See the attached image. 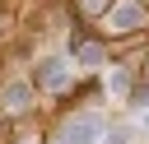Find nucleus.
<instances>
[{
    "instance_id": "1",
    "label": "nucleus",
    "mask_w": 149,
    "mask_h": 144,
    "mask_svg": "<svg viewBox=\"0 0 149 144\" xmlns=\"http://www.w3.org/2000/svg\"><path fill=\"white\" fill-rule=\"evenodd\" d=\"M93 135H98V116H79V121L65 125V139L61 144H93Z\"/></svg>"
},
{
    "instance_id": "2",
    "label": "nucleus",
    "mask_w": 149,
    "mask_h": 144,
    "mask_svg": "<svg viewBox=\"0 0 149 144\" xmlns=\"http://www.w3.org/2000/svg\"><path fill=\"white\" fill-rule=\"evenodd\" d=\"M112 23H116V28H121V33H130V28H135V23H140V9H135V5H121V9H116V14H112Z\"/></svg>"
},
{
    "instance_id": "3",
    "label": "nucleus",
    "mask_w": 149,
    "mask_h": 144,
    "mask_svg": "<svg viewBox=\"0 0 149 144\" xmlns=\"http://www.w3.org/2000/svg\"><path fill=\"white\" fill-rule=\"evenodd\" d=\"M61 79H65V60H47V70H42V84H47V88H56Z\"/></svg>"
},
{
    "instance_id": "4",
    "label": "nucleus",
    "mask_w": 149,
    "mask_h": 144,
    "mask_svg": "<svg viewBox=\"0 0 149 144\" xmlns=\"http://www.w3.org/2000/svg\"><path fill=\"white\" fill-rule=\"evenodd\" d=\"M5 102H9V107H23V102H28V88H23V84H14V88L5 93Z\"/></svg>"
}]
</instances>
